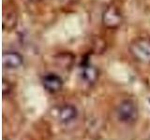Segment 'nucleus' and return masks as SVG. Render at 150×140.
<instances>
[{
  "mask_svg": "<svg viewBox=\"0 0 150 140\" xmlns=\"http://www.w3.org/2000/svg\"><path fill=\"white\" fill-rule=\"evenodd\" d=\"M129 52L135 60L150 64V38L138 37L132 40L129 45Z\"/></svg>",
  "mask_w": 150,
  "mask_h": 140,
  "instance_id": "obj_1",
  "label": "nucleus"
},
{
  "mask_svg": "<svg viewBox=\"0 0 150 140\" xmlns=\"http://www.w3.org/2000/svg\"><path fill=\"white\" fill-rule=\"evenodd\" d=\"M123 17L118 8L115 6L107 7L102 13V23L105 27L109 29H115L122 23Z\"/></svg>",
  "mask_w": 150,
  "mask_h": 140,
  "instance_id": "obj_2",
  "label": "nucleus"
},
{
  "mask_svg": "<svg viewBox=\"0 0 150 140\" xmlns=\"http://www.w3.org/2000/svg\"><path fill=\"white\" fill-rule=\"evenodd\" d=\"M138 111L135 104L130 100H125L121 103L117 109L118 119L126 123H131L137 119Z\"/></svg>",
  "mask_w": 150,
  "mask_h": 140,
  "instance_id": "obj_3",
  "label": "nucleus"
},
{
  "mask_svg": "<svg viewBox=\"0 0 150 140\" xmlns=\"http://www.w3.org/2000/svg\"><path fill=\"white\" fill-rule=\"evenodd\" d=\"M3 65L8 69H16L23 63V56L16 51H5L2 56Z\"/></svg>",
  "mask_w": 150,
  "mask_h": 140,
  "instance_id": "obj_4",
  "label": "nucleus"
},
{
  "mask_svg": "<svg viewBox=\"0 0 150 140\" xmlns=\"http://www.w3.org/2000/svg\"><path fill=\"white\" fill-rule=\"evenodd\" d=\"M43 86L47 91L51 92H56L61 90L63 85L62 78L55 74H48L43 78Z\"/></svg>",
  "mask_w": 150,
  "mask_h": 140,
  "instance_id": "obj_5",
  "label": "nucleus"
},
{
  "mask_svg": "<svg viewBox=\"0 0 150 140\" xmlns=\"http://www.w3.org/2000/svg\"><path fill=\"white\" fill-rule=\"evenodd\" d=\"M3 29L4 30H12L16 27L18 18L14 9L8 8L5 9L3 13Z\"/></svg>",
  "mask_w": 150,
  "mask_h": 140,
  "instance_id": "obj_6",
  "label": "nucleus"
},
{
  "mask_svg": "<svg viewBox=\"0 0 150 140\" xmlns=\"http://www.w3.org/2000/svg\"><path fill=\"white\" fill-rule=\"evenodd\" d=\"M77 109L72 105H65L59 110V119L62 123H69L76 119Z\"/></svg>",
  "mask_w": 150,
  "mask_h": 140,
  "instance_id": "obj_7",
  "label": "nucleus"
},
{
  "mask_svg": "<svg viewBox=\"0 0 150 140\" xmlns=\"http://www.w3.org/2000/svg\"><path fill=\"white\" fill-rule=\"evenodd\" d=\"M82 78L87 83H94L98 78V70L95 66L88 64L82 70Z\"/></svg>",
  "mask_w": 150,
  "mask_h": 140,
  "instance_id": "obj_8",
  "label": "nucleus"
},
{
  "mask_svg": "<svg viewBox=\"0 0 150 140\" xmlns=\"http://www.w3.org/2000/svg\"><path fill=\"white\" fill-rule=\"evenodd\" d=\"M32 2H38V1H40V0H30Z\"/></svg>",
  "mask_w": 150,
  "mask_h": 140,
  "instance_id": "obj_9",
  "label": "nucleus"
},
{
  "mask_svg": "<svg viewBox=\"0 0 150 140\" xmlns=\"http://www.w3.org/2000/svg\"><path fill=\"white\" fill-rule=\"evenodd\" d=\"M149 102H150V100H149Z\"/></svg>",
  "mask_w": 150,
  "mask_h": 140,
  "instance_id": "obj_10",
  "label": "nucleus"
}]
</instances>
